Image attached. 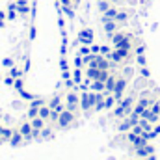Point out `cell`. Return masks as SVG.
I'll use <instances>...</instances> for the list:
<instances>
[{
    "instance_id": "1",
    "label": "cell",
    "mask_w": 160,
    "mask_h": 160,
    "mask_svg": "<svg viewBox=\"0 0 160 160\" xmlns=\"http://www.w3.org/2000/svg\"><path fill=\"white\" fill-rule=\"evenodd\" d=\"M132 108H134V97H125V99H121L119 102L114 106V110H112V118H116V119H123V118H127V116L132 112Z\"/></svg>"
},
{
    "instance_id": "2",
    "label": "cell",
    "mask_w": 160,
    "mask_h": 160,
    "mask_svg": "<svg viewBox=\"0 0 160 160\" xmlns=\"http://www.w3.org/2000/svg\"><path fill=\"white\" fill-rule=\"evenodd\" d=\"M77 118H78L77 112H71V110L65 108V110L58 116V119L54 121L52 125H54L56 128H71L73 125H77Z\"/></svg>"
},
{
    "instance_id": "3",
    "label": "cell",
    "mask_w": 160,
    "mask_h": 160,
    "mask_svg": "<svg viewBox=\"0 0 160 160\" xmlns=\"http://www.w3.org/2000/svg\"><path fill=\"white\" fill-rule=\"evenodd\" d=\"M95 102H97V91H80V112L88 114L89 110L95 108Z\"/></svg>"
},
{
    "instance_id": "4",
    "label": "cell",
    "mask_w": 160,
    "mask_h": 160,
    "mask_svg": "<svg viewBox=\"0 0 160 160\" xmlns=\"http://www.w3.org/2000/svg\"><path fill=\"white\" fill-rule=\"evenodd\" d=\"M63 101H65V108H67V110L80 114V93L77 89H67Z\"/></svg>"
},
{
    "instance_id": "5",
    "label": "cell",
    "mask_w": 160,
    "mask_h": 160,
    "mask_svg": "<svg viewBox=\"0 0 160 160\" xmlns=\"http://www.w3.org/2000/svg\"><path fill=\"white\" fill-rule=\"evenodd\" d=\"M112 45L114 48H130L132 50V36L125 32H116L112 36Z\"/></svg>"
},
{
    "instance_id": "6",
    "label": "cell",
    "mask_w": 160,
    "mask_h": 160,
    "mask_svg": "<svg viewBox=\"0 0 160 160\" xmlns=\"http://www.w3.org/2000/svg\"><path fill=\"white\" fill-rule=\"evenodd\" d=\"M86 77L91 80H99V82H106V78L110 77L108 69H97V67H88L86 69Z\"/></svg>"
},
{
    "instance_id": "7",
    "label": "cell",
    "mask_w": 160,
    "mask_h": 160,
    "mask_svg": "<svg viewBox=\"0 0 160 160\" xmlns=\"http://www.w3.org/2000/svg\"><path fill=\"white\" fill-rule=\"evenodd\" d=\"M17 130L24 136V140H26V142H32V140H34V127H32L30 119L21 121V123L17 125Z\"/></svg>"
},
{
    "instance_id": "8",
    "label": "cell",
    "mask_w": 160,
    "mask_h": 160,
    "mask_svg": "<svg viewBox=\"0 0 160 160\" xmlns=\"http://www.w3.org/2000/svg\"><path fill=\"white\" fill-rule=\"evenodd\" d=\"M151 104H153V101H151L149 97H142L138 102H134L132 114H134V116H138V118H142V114H143L147 108H151Z\"/></svg>"
},
{
    "instance_id": "9",
    "label": "cell",
    "mask_w": 160,
    "mask_h": 160,
    "mask_svg": "<svg viewBox=\"0 0 160 160\" xmlns=\"http://www.w3.org/2000/svg\"><path fill=\"white\" fill-rule=\"evenodd\" d=\"M127 78L125 77H118V82H116V88H114V91H112V95L116 97V101L119 102L121 99H123V93H125V89H127Z\"/></svg>"
},
{
    "instance_id": "10",
    "label": "cell",
    "mask_w": 160,
    "mask_h": 160,
    "mask_svg": "<svg viewBox=\"0 0 160 160\" xmlns=\"http://www.w3.org/2000/svg\"><path fill=\"white\" fill-rule=\"evenodd\" d=\"M77 39H78L80 45H91L93 39H95V34H93L91 28H82L78 32V36H77Z\"/></svg>"
},
{
    "instance_id": "11",
    "label": "cell",
    "mask_w": 160,
    "mask_h": 160,
    "mask_svg": "<svg viewBox=\"0 0 160 160\" xmlns=\"http://www.w3.org/2000/svg\"><path fill=\"white\" fill-rule=\"evenodd\" d=\"M8 143L11 145V147H19V145H22V143H26V140H24V136L17 130V127L13 128V134H11V138L8 140Z\"/></svg>"
},
{
    "instance_id": "12",
    "label": "cell",
    "mask_w": 160,
    "mask_h": 160,
    "mask_svg": "<svg viewBox=\"0 0 160 160\" xmlns=\"http://www.w3.org/2000/svg\"><path fill=\"white\" fill-rule=\"evenodd\" d=\"M134 153H136L140 158H147L149 155H155V147H153L151 143H145V145H142V147H136Z\"/></svg>"
},
{
    "instance_id": "13",
    "label": "cell",
    "mask_w": 160,
    "mask_h": 160,
    "mask_svg": "<svg viewBox=\"0 0 160 160\" xmlns=\"http://www.w3.org/2000/svg\"><path fill=\"white\" fill-rule=\"evenodd\" d=\"M6 15H8V21H15L19 17V11H17V2H9L8 8H6Z\"/></svg>"
},
{
    "instance_id": "14",
    "label": "cell",
    "mask_w": 160,
    "mask_h": 160,
    "mask_svg": "<svg viewBox=\"0 0 160 160\" xmlns=\"http://www.w3.org/2000/svg\"><path fill=\"white\" fill-rule=\"evenodd\" d=\"M116 82H118V77L116 75H110L106 78V82H104V93H112L114 88H116Z\"/></svg>"
},
{
    "instance_id": "15",
    "label": "cell",
    "mask_w": 160,
    "mask_h": 160,
    "mask_svg": "<svg viewBox=\"0 0 160 160\" xmlns=\"http://www.w3.org/2000/svg\"><path fill=\"white\" fill-rule=\"evenodd\" d=\"M15 2H17V11H19V15L26 17V15H28V9H30L28 0H15Z\"/></svg>"
},
{
    "instance_id": "16",
    "label": "cell",
    "mask_w": 160,
    "mask_h": 160,
    "mask_svg": "<svg viewBox=\"0 0 160 160\" xmlns=\"http://www.w3.org/2000/svg\"><path fill=\"white\" fill-rule=\"evenodd\" d=\"M104 30H106V34H108V36H114V34L118 32V22H116V21H112V19H106Z\"/></svg>"
},
{
    "instance_id": "17",
    "label": "cell",
    "mask_w": 160,
    "mask_h": 160,
    "mask_svg": "<svg viewBox=\"0 0 160 160\" xmlns=\"http://www.w3.org/2000/svg\"><path fill=\"white\" fill-rule=\"evenodd\" d=\"M71 78H73V82L78 86V84H82V80H84V71L82 69H78V67H75L73 71H71Z\"/></svg>"
},
{
    "instance_id": "18",
    "label": "cell",
    "mask_w": 160,
    "mask_h": 160,
    "mask_svg": "<svg viewBox=\"0 0 160 160\" xmlns=\"http://www.w3.org/2000/svg\"><path fill=\"white\" fill-rule=\"evenodd\" d=\"M30 123H32V127H34V130H43L45 127H47V121L43 119V118H34V119H30Z\"/></svg>"
},
{
    "instance_id": "19",
    "label": "cell",
    "mask_w": 160,
    "mask_h": 160,
    "mask_svg": "<svg viewBox=\"0 0 160 160\" xmlns=\"http://www.w3.org/2000/svg\"><path fill=\"white\" fill-rule=\"evenodd\" d=\"M8 75H9V77H13V78L17 80V78H21V77H24V71H22L19 65H13L11 69H8Z\"/></svg>"
},
{
    "instance_id": "20",
    "label": "cell",
    "mask_w": 160,
    "mask_h": 160,
    "mask_svg": "<svg viewBox=\"0 0 160 160\" xmlns=\"http://www.w3.org/2000/svg\"><path fill=\"white\" fill-rule=\"evenodd\" d=\"M39 118H43V119L48 123V119H50V106L48 104H43L39 108Z\"/></svg>"
},
{
    "instance_id": "21",
    "label": "cell",
    "mask_w": 160,
    "mask_h": 160,
    "mask_svg": "<svg viewBox=\"0 0 160 160\" xmlns=\"http://www.w3.org/2000/svg\"><path fill=\"white\" fill-rule=\"evenodd\" d=\"M19 97H21L22 101L30 102V101H32V99H36L38 95H34V93H30V91H26V89H21V91H19Z\"/></svg>"
},
{
    "instance_id": "22",
    "label": "cell",
    "mask_w": 160,
    "mask_h": 160,
    "mask_svg": "<svg viewBox=\"0 0 160 160\" xmlns=\"http://www.w3.org/2000/svg\"><path fill=\"white\" fill-rule=\"evenodd\" d=\"M48 101H45V99H41V97H36V99H32L30 102H28V106H32V108H41L43 104H47Z\"/></svg>"
},
{
    "instance_id": "23",
    "label": "cell",
    "mask_w": 160,
    "mask_h": 160,
    "mask_svg": "<svg viewBox=\"0 0 160 160\" xmlns=\"http://www.w3.org/2000/svg\"><path fill=\"white\" fill-rule=\"evenodd\" d=\"M91 91H104V82H99V80H91Z\"/></svg>"
},
{
    "instance_id": "24",
    "label": "cell",
    "mask_w": 160,
    "mask_h": 160,
    "mask_svg": "<svg viewBox=\"0 0 160 160\" xmlns=\"http://www.w3.org/2000/svg\"><path fill=\"white\" fill-rule=\"evenodd\" d=\"M54 136V130H52V127H45L43 130H41V140H48V138H52Z\"/></svg>"
},
{
    "instance_id": "25",
    "label": "cell",
    "mask_w": 160,
    "mask_h": 160,
    "mask_svg": "<svg viewBox=\"0 0 160 160\" xmlns=\"http://www.w3.org/2000/svg\"><path fill=\"white\" fill-rule=\"evenodd\" d=\"M38 116H39V108L28 106V110H26V119H34V118H38Z\"/></svg>"
},
{
    "instance_id": "26",
    "label": "cell",
    "mask_w": 160,
    "mask_h": 160,
    "mask_svg": "<svg viewBox=\"0 0 160 160\" xmlns=\"http://www.w3.org/2000/svg\"><path fill=\"white\" fill-rule=\"evenodd\" d=\"M13 89L19 93L21 89H24V77H21V78H17L15 82H13Z\"/></svg>"
},
{
    "instance_id": "27",
    "label": "cell",
    "mask_w": 160,
    "mask_h": 160,
    "mask_svg": "<svg viewBox=\"0 0 160 160\" xmlns=\"http://www.w3.org/2000/svg\"><path fill=\"white\" fill-rule=\"evenodd\" d=\"M13 65H15V60H13V58H9V56H8V58H4V60H2V67H4V69H11Z\"/></svg>"
},
{
    "instance_id": "28",
    "label": "cell",
    "mask_w": 160,
    "mask_h": 160,
    "mask_svg": "<svg viewBox=\"0 0 160 160\" xmlns=\"http://www.w3.org/2000/svg\"><path fill=\"white\" fill-rule=\"evenodd\" d=\"M88 54H91L89 45H82V47L78 48V56H88Z\"/></svg>"
},
{
    "instance_id": "29",
    "label": "cell",
    "mask_w": 160,
    "mask_h": 160,
    "mask_svg": "<svg viewBox=\"0 0 160 160\" xmlns=\"http://www.w3.org/2000/svg\"><path fill=\"white\" fill-rule=\"evenodd\" d=\"M136 62H138L140 67H145V65H147V58H145V54H138V56H136Z\"/></svg>"
},
{
    "instance_id": "30",
    "label": "cell",
    "mask_w": 160,
    "mask_h": 160,
    "mask_svg": "<svg viewBox=\"0 0 160 160\" xmlns=\"http://www.w3.org/2000/svg\"><path fill=\"white\" fill-rule=\"evenodd\" d=\"M155 116H160V101H155L153 104H151V108H149Z\"/></svg>"
},
{
    "instance_id": "31",
    "label": "cell",
    "mask_w": 160,
    "mask_h": 160,
    "mask_svg": "<svg viewBox=\"0 0 160 160\" xmlns=\"http://www.w3.org/2000/svg\"><path fill=\"white\" fill-rule=\"evenodd\" d=\"M2 82H4V84H6L8 88H13V82H15V78H13V77H9V75L6 73V75H4V80H2Z\"/></svg>"
},
{
    "instance_id": "32",
    "label": "cell",
    "mask_w": 160,
    "mask_h": 160,
    "mask_svg": "<svg viewBox=\"0 0 160 160\" xmlns=\"http://www.w3.org/2000/svg\"><path fill=\"white\" fill-rule=\"evenodd\" d=\"M110 52H112V48H110L108 45H101V54H102V56H106V58H108V56H110Z\"/></svg>"
},
{
    "instance_id": "33",
    "label": "cell",
    "mask_w": 160,
    "mask_h": 160,
    "mask_svg": "<svg viewBox=\"0 0 160 160\" xmlns=\"http://www.w3.org/2000/svg\"><path fill=\"white\" fill-rule=\"evenodd\" d=\"M89 48H91V54H101V45L91 43V45H89Z\"/></svg>"
},
{
    "instance_id": "34",
    "label": "cell",
    "mask_w": 160,
    "mask_h": 160,
    "mask_svg": "<svg viewBox=\"0 0 160 160\" xmlns=\"http://www.w3.org/2000/svg\"><path fill=\"white\" fill-rule=\"evenodd\" d=\"M140 73H142V77H145V78H149V77H151V73H149L147 65H145V67H140Z\"/></svg>"
},
{
    "instance_id": "35",
    "label": "cell",
    "mask_w": 160,
    "mask_h": 160,
    "mask_svg": "<svg viewBox=\"0 0 160 160\" xmlns=\"http://www.w3.org/2000/svg\"><path fill=\"white\" fill-rule=\"evenodd\" d=\"M101 9L102 11H108V2L106 0H101Z\"/></svg>"
},
{
    "instance_id": "36",
    "label": "cell",
    "mask_w": 160,
    "mask_h": 160,
    "mask_svg": "<svg viewBox=\"0 0 160 160\" xmlns=\"http://www.w3.org/2000/svg\"><path fill=\"white\" fill-rule=\"evenodd\" d=\"M153 130H155V132H157V136H158V134H160V123L155 125V128H153Z\"/></svg>"
},
{
    "instance_id": "37",
    "label": "cell",
    "mask_w": 160,
    "mask_h": 160,
    "mask_svg": "<svg viewBox=\"0 0 160 160\" xmlns=\"http://www.w3.org/2000/svg\"><path fill=\"white\" fill-rule=\"evenodd\" d=\"M145 160H157V157H155V155H149V157H147Z\"/></svg>"
},
{
    "instance_id": "38",
    "label": "cell",
    "mask_w": 160,
    "mask_h": 160,
    "mask_svg": "<svg viewBox=\"0 0 160 160\" xmlns=\"http://www.w3.org/2000/svg\"><path fill=\"white\" fill-rule=\"evenodd\" d=\"M71 4H73V8H77L78 6V0H71Z\"/></svg>"
},
{
    "instance_id": "39",
    "label": "cell",
    "mask_w": 160,
    "mask_h": 160,
    "mask_svg": "<svg viewBox=\"0 0 160 160\" xmlns=\"http://www.w3.org/2000/svg\"><path fill=\"white\" fill-rule=\"evenodd\" d=\"M4 143H6V140H4V138L0 136V145H4Z\"/></svg>"
},
{
    "instance_id": "40",
    "label": "cell",
    "mask_w": 160,
    "mask_h": 160,
    "mask_svg": "<svg viewBox=\"0 0 160 160\" xmlns=\"http://www.w3.org/2000/svg\"><path fill=\"white\" fill-rule=\"evenodd\" d=\"M2 80H4V75H2V73H0V82H2Z\"/></svg>"
}]
</instances>
